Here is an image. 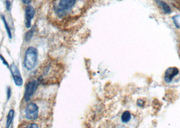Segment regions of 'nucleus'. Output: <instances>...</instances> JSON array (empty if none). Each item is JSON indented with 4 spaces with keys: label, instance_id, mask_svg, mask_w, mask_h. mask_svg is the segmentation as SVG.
Instances as JSON below:
<instances>
[{
    "label": "nucleus",
    "instance_id": "obj_1",
    "mask_svg": "<svg viewBox=\"0 0 180 128\" xmlns=\"http://www.w3.org/2000/svg\"><path fill=\"white\" fill-rule=\"evenodd\" d=\"M38 61V50L35 47H28L25 53L23 64L28 71L35 69Z\"/></svg>",
    "mask_w": 180,
    "mask_h": 128
},
{
    "label": "nucleus",
    "instance_id": "obj_2",
    "mask_svg": "<svg viewBox=\"0 0 180 128\" xmlns=\"http://www.w3.org/2000/svg\"><path fill=\"white\" fill-rule=\"evenodd\" d=\"M78 0H60L54 7V12L60 18H63L69 13Z\"/></svg>",
    "mask_w": 180,
    "mask_h": 128
},
{
    "label": "nucleus",
    "instance_id": "obj_3",
    "mask_svg": "<svg viewBox=\"0 0 180 128\" xmlns=\"http://www.w3.org/2000/svg\"><path fill=\"white\" fill-rule=\"evenodd\" d=\"M39 85V80H33L28 82L26 84L25 93H24V101L25 102H28L31 100L32 96L34 95L36 90H37L38 87Z\"/></svg>",
    "mask_w": 180,
    "mask_h": 128
},
{
    "label": "nucleus",
    "instance_id": "obj_4",
    "mask_svg": "<svg viewBox=\"0 0 180 128\" xmlns=\"http://www.w3.org/2000/svg\"><path fill=\"white\" fill-rule=\"evenodd\" d=\"M25 117L26 119L30 121L36 120L39 117V107L35 103L31 102L26 106Z\"/></svg>",
    "mask_w": 180,
    "mask_h": 128
},
{
    "label": "nucleus",
    "instance_id": "obj_5",
    "mask_svg": "<svg viewBox=\"0 0 180 128\" xmlns=\"http://www.w3.org/2000/svg\"><path fill=\"white\" fill-rule=\"evenodd\" d=\"M9 70H10L14 82L16 84V86L18 87L23 86V79L17 66L15 64H11L9 67Z\"/></svg>",
    "mask_w": 180,
    "mask_h": 128
},
{
    "label": "nucleus",
    "instance_id": "obj_6",
    "mask_svg": "<svg viewBox=\"0 0 180 128\" xmlns=\"http://www.w3.org/2000/svg\"><path fill=\"white\" fill-rule=\"evenodd\" d=\"M35 14V9L31 5H28L25 8V25L26 28H30L31 27V20L34 18Z\"/></svg>",
    "mask_w": 180,
    "mask_h": 128
},
{
    "label": "nucleus",
    "instance_id": "obj_7",
    "mask_svg": "<svg viewBox=\"0 0 180 128\" xmlns=\"http://www.w3.org/2000/svg\"><path fill=\"white\" fill-rule=\"evenodd\" d=\"M179 74V69L177 67H171L168 68L165 73V81L167 83L171 82L174 78Z\"/></svg>",
    "mask_w": 180,
    "mask_h": 128
},
{
    "label": "nucleus",
    "instance_id": "obj_8",
    "mask_svg": "<svg viewBox=\"0 0 180 128\" xmlns=\"http://www.w3.org/2000/svg\"><path fill=\"white\" fill-rule=\"evenodd\" d=\"M157 3L165 14H170L171 12V9L170 8L169 6L165 3V1H161V0H157Z\"/></svg>",
    "mask_w": 180,
    "mask_h": 128
},
{
    "label": "nucleus",
    "instance_id": "obj_9",
    "mask_svg": "<svg viewBox=\"0 0 180 128\" xmlns=\"http://www.w3.org/2000/svg\"><path fill=\"white\" fill-rule=\"evenodd\" d=\"M14 115H15V111H14V109H11L9 111L8 115H7V118H6V128H9V127H10L12 123L13 120H14Z\"/></svg>",
    "mask_w": 180,
    "mask_h": 128
},
{
    "label": "nucleus",
    "instance_id": "obj_10",
    "mask_svg": "<svg viewBox=\"0 0 180 128\" xmlns=\"http://www.w3.org/2000/svg\"><path fill=\"white\" fill-rule=\"evenodd\" d=\"M1 20L4 22V27H5V29H6L7 34H8V36L9 38V39H12V30H11L10 26H9V24L8 23V22H7L6 18V17H5V16L1 15Z\"/></svg>",
    "mask_w": 180,
    "mask_h": 128
},
{
    "label": "nucleus",
    "instance_id": "obj_11",
    "mask_svg": "<svg viewBox=\"0 0 180 128\" xmlns=\"http://www.w3.org/2000/svg\"><path fill=\"white\" fill-rule=\"evenodd\" d=\"M131 115L129 111H125L121 115V121L123 123H128L131 119Z\"/></svg>",
    "mask_w": 180,
    "mask_h": 128
},
{
    "label": "nucleus",
    "instance_id": "obj_12",
    "mask_svg": "<svg viewBox=\"0 0 180 128\" xmlns=\"http://www.w3.org/2000/svg\"><path fill=\"white\" fill-rule=\"evenodd\" d=\"M35 30L33 28H31V30H29L28 31V32H26V33L25 34V40L26 41H28V40H30L31 39V38H32L33 34H34Z\"/></svg>",
    "mask_w": 180,
    "mask_h": 128
},
{
    "label": "nucleus",
    "instance_id": "obj_13",
    "mask_svg": "<svg viewBox=\"0 0 180 128\" xmlns=\"http://www.w3.org/2000/svg\"><path fill=\"white\" fill-rule=\"evenodd\" d=\"M6 95H7V101H8L9 99H10L11 96H12V88H11V87L8 86V88H7Z\"/></svg>",
    "mask_w": 180,
    "mask_h": 128
},
{
    "label": "nucleus",
    "instance_id": "obj_14",
    "mask_svg": "<svg viewBox=\"0 0 180 128\" xmlns=\"http://www.w3.org/2000/svg\"><path fill=\"white\" fill-rule=\"evenodd\" d=\"M5 5H6V8L7 11L9 12L11 9V6H12V3L9 0H6L5 1Z\"/></svg>",
    "mask_w": 180,
    "mask_h": 128
},
{
    "label": "nucleus",
    "instance_id": "obj_15",
    "mask_svg": "<svg viewBox=\"0 0 180 128\" xmlns=\"http://www.w3.org/2000/svg\"><path fill=\"white\" fill-rule=\"evenodd\" d=\"M0 59H1V61H2V63H3V64L4 65V66H6L7 67H9L8 62L6 61V59H5L4 57L1 54H0Z\"/></svg>",
    "mask_w": 180,
    "mask_h": 128
},
{
    "label": "nucleus",
    "instance_id": "obj_16",
    "mask_svg": "<svg viewBox=\"0 0 180 128\" xmlns=\"http://www.w3.org/2000/svg\"><path fill=\"white\" fill-rule=\"evenodd\" d=\"M23 128H39V125H38L37 124H35V123H32V124H28V125H26V127Z\"/></svg>",
    "mask_w": 180,
    "mask_h": 128
},
{
    "label": "nucleus",
    "instance_id": "obj_17",
    "mask_svg": "<svg viewBox=\"0 0 180 128\" xmlns=\"http://www.w3.org/2000/svg\"><path fill=\"white\" fill-rule=\"evenodd\" d=\"M23 4H25L26 5H29L31 3V0H21Z\"/></svg>",
    "mask_w": 180,
    "mask_h": 128
}]
</instances>
